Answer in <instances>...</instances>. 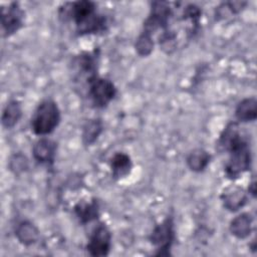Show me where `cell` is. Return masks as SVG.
I'll return each instance as SVG.
<instances>
[{"label":"cell","mask_w":257,"mask_h":257,"mask_svg":"<svg viewBox=\"0 0 257 257\" xmlns=\"http://www.w3.org/2000/svg\"><path fill=\"white\" fill-rule=\"evenodd\" d=\"M61 121V110L52 98L42 99L34 109L30 119V127L34 135L47 137L51 135Z\"/></svg>","instance_id":"cell-1"},{"label":"cell","mask_w":257,"mask_h":257,"mask_svg":"<svg viewBox=\"0 0 257 257\" xmlns=\"http://www.w3.org/2000/svg\"><path fill=\"white\" fill-rule=\"evenodd\" d=\"M176 239L175 222L173 216L165 217L155 225L149 236L150 243L156 249V256H169Z\"/></svg>","instance_id":"cell-2"},{"label":"cell","mask_w":257,"mask_h":257,"mask_svg":"<svg viewBox=\"0 0 257 257\" xmlns=\"http://www.w3.org/2000/svg\"><path fill=\"white\" fill-rule=\"evenodd\" d=\"M224 166V174L229 180H237L252 167V150L248 140L232 150Z\"/></svg>","instance_id":"cell-3"},{"label":"cell","mask_w":257,"mask_h":257,"mask_svg":"<svg viewBox=\"0 0 257 257\" xmlns=\"http://www.w3.org/2000/svg\"><path fill=\"white\" fill-rule=\"evenodd\" d=\"M174 16V9L171 4L166 1L151 2V8L148 17L145 19L142 31H145L152 36L157 32L170 28L171 20Z\"/></svg>","instance_id":"cell-4"},{"label":"cell","mask_w":257,"mask_h":257,"mask_svg":"<svg viewBox=\"0 0 257 257\" xmlns=\"http://www.w3.org/2000/svg\"><path fill=\"white\" fill-rule=\"evenodd\" d=\"M116 94L117 88L109 78L97 75L87 84V95L95 108L106 107Z\"/></svg>","instance_id":"cell-5"},{"label":"cell","mask_w":257,"mask_h":257,"mask_svg":"<svg viewBox=\"0 0 257 257\" xmlns=\"http://www.w3.org/2000/svg\"><path fill=\"white\" fill-rule=\"evenodd\" d=\"M111 245V231L105 223L99 222L89 235L85 250L92 257H104L109 254Z\"/></svg>","instance_id":"cell-6"},{"label":"cell","mask_w":257,"mask_h":257,"mask_svg":"<svg viewBox=\"0 0 257 257\" xmlns=\"http://www.w3.org/2000/svg\"><path fill=\"white\" fill-rule=\"evenodd\" d=\"M25 11L18 2H11L1 7V29L3 37L7 38L17 33L23 26Z\"/></svg>","instance_id":"cell-7"},{"label":"cell","mask_w":257,"mask_h":257,"mask_svg":"<svg viewBox=\"0 0 257 257\" xmlns=\"http://www.w3.org/2000/svg\"><path fill=\"white\" fill-rule=\"evenodd\" d=\"M72 67L77 77L84 78L87 85L92 78L98 75V53L96 50L82 51L73 58Z\"/></svg>","instance_id":"cell-8"},{"label":"cell","mask_w":257,"mask_h":257,"mask_svg":"<svg viewBox=\"0 0 257 257\" xmlns=\"http://www.w3.org/2000/svg\"><path fill=\"white\" fill-rule=\"evenodd\" d=\"M57 153V143L46 137H40L32 147L34 161L43 166H52Z\"/></svg>","instance_id":"cell-9"},{"label":"cell","mask_w":257,"mask_h":257,"mask_svg":"<svg viewBox=\"0 0 257 257\" xmlns=\"http://www.w3.org/2000/svg\"><path fill=\"white\" fill-rule=\"evenodd\" d=\"M247 139L243 136L239 123L230 121L225 125L218 139V147L222 152L230 153L232 150L240 146Z\"/></svg>","instance_id":"cell-10"},{"label":"cell","mask_w":257,"mask_h":257,"mask_svg":"<svg viewBox=\"0 0 257 257\" xmlns=\"http://www.w3.org/2000/svg\"><path fill=\"white\" fill-rule=\"evenodd\" d=\"M220 199L223 207L227 211L235 213L238 212L247 204L248 193L242 187L230 186L222 192Z\"/></svg>","instance_id":"cell-11"},{"label":"cell","mask_w":257,"mask_h":257,"mask_svg":"<svg viewBox=\"0 0 257 257\" xmlns=\"http://www.w3.org/2000/svg\"><path fill=\"white\" fill-rule=\"evenodd\" d=\"M14 235L20 244L29 247L39 241L40 230L30 220H21L15 225Z\"/></svg>","instance_id":"cell-12"},{"label":"cell","mask_w":257,"mask_h":257,"mask_svg":"<svg viewBox=\"0 0 257 257\" xmlns=\"http://www.w3.org/2000/svg\"><path fill=\"white\" fill-rule=\"evenodd\" d=\"M254 217L251 213L243 212L235 216L229 224V231L236 239H247L253 231Z\"/></svg>","instance_id":"cell-13"},{"label":"cell","mask_w":257,"mask_h":257,"mask_svg":"<svg viewBox=\"0 0 257 257\" xmlns=\"http://www.w3.org/2000/svg\"><path fill=\"white\" fill-rule=\"evenodd\" d=\"M133 160L124 152H115L109 159V169L112 179L121 180L126 178L133 171Z\"/></svg>","instance_id":"cell-14"},{"label":"cell","mask_w":257,"mask_h":257,"mask_svg":"<svg viewBox=\"0 0 257 257\" xmlns=\"http://www.w3.org/2000/svg\"><path fill=\"white\" fill-rule=\"evenodd\" d=\"M73 213L80 224L86 225L99 218L100 206L94 198L89 201H79L73 206Z\"/></svg>","instance_id":"cell-15"},{"label":"cell","mask_w":257,"mask_h":257,"mask_svg":"<svg viewBox=\"0 0 257 257\" xmlns=\"http://www.w3.org/2000/svg\"><path fill=\"white\" fill-rule=\"evenodd\" d=\"M23 114L22 104L18 99H10L4 106L1 114V124L6 130H11L18 124Z\"/></svg>","instance_id":"cell-16"},{"label":"cell","mask_w":257,"mask_h":257,"mask_svg":"<svg viewBox=\"0 0 257 257\" xmlns=\"http://www.w3.org/2000/svg\"><path fill=\"white\" fill-rule=\"evenodd\" d=\"M235 117L238 122H253L257 118V99L254 96L245 97L235 107Z\"/></svg>","instance_id":"cell-17"},{"label":"cell","mask_w":257,"mask_h":257,"mask_svg":"<svg viewBox=\"0 0 257 257\" xmlns=\"http://www.w3.org/2000/svg\"><path fill=\"white\" fill-rule=\"evenodd\" d=\"M211 154L202 148L192 150L186 157L187 167L194 173H203L210 165Z\"/></svg>","instance_id":"cell-18"},{"label":"cell","mask_w":257,"mask_h":257,"mask_svg":"<svg viewBox=\"0 0 257 257\" xmlns=\"http://www.w3.org/2000/svg\"><path fill=\"white\" fill-rule=\"evenodd\" d=\"M103 121L99 117L87 119L81 128V142L85 147L92 146L103 133Z\"/></svg>","instance_id":"cell-19"},{"label":"cell","mask_w":257,"mask_h":257,"mask_svg":"<svg viewBox=\"0 0 257 257\" xmlns=\"http://www.w3.org/2000/svg\"><path fill=\"white\" fill-rule=\"evenodd\" d=\"M158 44L166 54L174 53L179 46L178 32L172 27L162 31L158 35Z\"/></svg>","instance_id":"cell-20"},{"label":"cell","mask_w":257,"mask_h":257,"mask_svg":"<svg viewBox=\"0 0 257 257\" xmlns=\"http://www.w3.org/2000/svg\"><path fill=\"white\" fill-rule=\"evenodd\" d=\"M155 48L154 36L151 34L141 31L135 41V50L139 56L148 57L150 56Z\"/></svg>","instance_id":"cell-21"},{"label":"cell","mask_w":257,"mask_h":257,"mask_svg":"<svg viewBox=\"0 0 257 257\" xmlns=\"http://www.w3.org/2000/svg\"><path fill=\"white\" fill-rule=\"evenodd\" d=\"M247 5V2H240V1H230V2H223L221 3L216 9V18H224L226 13L229 15H236L239 14L244 7Z\"/></svg>","instance_id":"cell-22"},{"label":"cell","mask_w":257,"mask_h":257,"mask_svg":"<svg viewBox=\"0 0 257 257\" xmlns=\"http://www.w3.org/2000/svg\"><path fill=\"white\" fill-rule=\"evenodd\" d=\"M9 170L15 175H20L26 172L29 168V163L25 155L21 153H15L9 159Z\"/></svg>","instance_id":"cell-23"},{"label":"cell","mask_w":257,"mask_h":257,"mask_svg":"<svg viewBox=\"0 0 257 257\" xmlns=\"http://www.w3.org/2000/svg\"><path fill=\"white\" fill-rule=\"evenodd\" d=\"M247 193H248L249 196H252L253 198H255V196H256V183H255V180H252L249 183Z\"/></svg>","instance_id":"cell-24"}]
</instances>
